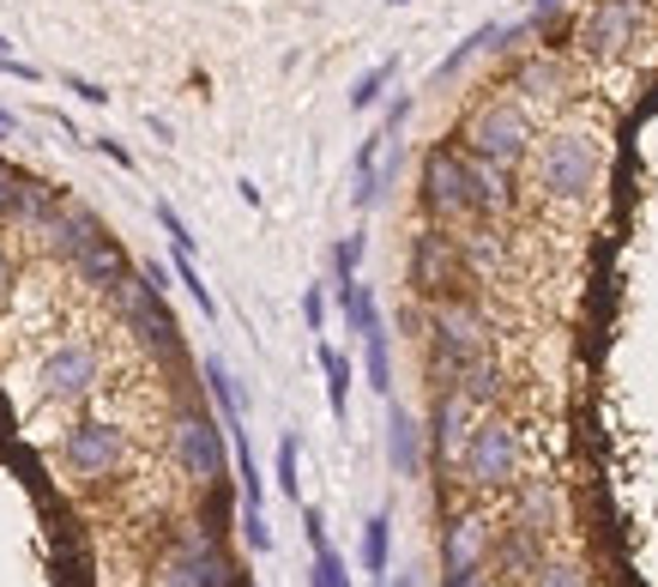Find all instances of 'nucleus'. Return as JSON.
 <instances>
[{
  "mask_svg": "<svg viewBox=\"0 0 658 587\" xmlns=\"http://www.w3.org/2000/svg\"><path fill=\"white\" fill-rule=\"evenodd\" d=\"M459 146H466L471 158L496 164V170H520L526 151H532V116H526V104H513V97H489V104H477L466 116Z\"/></svg>",
  "mask_w": 658,
  "mask_h": 587,
  "instance_id": "obj_1",
  "label": "nucleus"
},
{
  "mask_svg": "<svg viewBox=\"0 0 658 587\" xmlns=\"http://www.w3.org/2000/svg\"><path fill=\"white\" fill-rule=\"evenodd\" d=\"M598 176H604V146L580 127H562L538 146V188L550 200H592Z\"/></svg>",
  "mask_w": 658,
  "mask_h": 587,
  "instance_id": "obj_2",
  "label": "nucleus"
},
{
  "mask_svg": "<svg viewBox=\"0 0 658 587\" xmlns=\"http://www.w3.org/2000/svg\"><path fill=\"white\" fill-rule=\"evenodd\" d=\"M423 212L435 224L477 219V188H471V151L466 146H435L423 158Z\"/></svg>",
  "mask_w": 658,
  "mask_h": 587,
  "instance_id": "obj_3",
  "label": "nucleus"
},
{
  "mask_svg": "<svg viewBox=\"0 0 658 587\" xmlns=\"http://www.w3.org/2000/svg\"><path fill=\"white\" fill-rule=\"evenodd\" d=\"M459 472H466L471 491H508V484H520L513 479V472H520V437H513V424H501V418H477Z\"/></svg>",
  "mask_w": 658,
  "mask_h": 587,
  "instance_id": "obj_4",
  "label": "nucleus"
},
{
  "mask_svg": "<svg viewBox=\"0 0 658 587\" xmlns=\"http://www.w3.org/2000/svg\"><path fill=\"white\" fill-rule=\"evenodd\" d=\"M640 24H647V7L640 0H592L586 19L574 24V43L586 55L611 61V55H628L640 43Z\"/></svg>",
  "mask_w": 658,
  "mask_h": 587,
  "instance_id": "obj_5",
  "label": "nucleus"
},
{
  "mask_svg": "<svg viewBox=\"0 0 658 587\" xmlns=\"http://www.w3.org/2000/svg\"><path fill=\"white\" fill-rule=\"evenodd\" d=\"M224 437L230 430H217L205 412H176V430H170V449H176V461H182V472L193 484H217L224 479V467H230V454H224Z\"/></svg>",
  "mask_w": 658,
  "mask_h": 587,
  "instance_id": "obj_6",
  "label": "nucleus"
},
{
  "mask_svg": "<svg viewBox=\"0 0 658 587\" xmlns=\"http://www.w3.org/2000/svg\"><path fill=\"white\" fill-rule=\"evenodd\" d=\"M61 461H67L73 479H109L127 461V437L115 424H103V418H85V424H73L61 437Z\"/></svg>",
  "mask_w": 658,
  "mask_h": 587,
  "instance_id": "obj_7",
  "label": "nucleus"
},
{
  "mask_svg": "<svg viewBox=\"0 0 658 587\" xmlns=\"http://www.w3.org/2000/svg\"><path fill=\"white\" fill-rule=\"evenodd\" d=\"M459 273H466V261H459V237H447L442 224H429V231L411 237V285H417V297L442 303Z\"/></svg>",
  "mask_w": 658,
  "mask_h": 587,
  "instance_id": "obj_8",
  "label": "nucleus"
},
{
  "mask_svg": "<svg viewBox=\"0 0 658 587\" xmlns=\"http://www.w3.org/2000/svg\"><path fill=\"white\" fill-rule=\"evenodd\" d=\"M471 412H477V406H471L459 388H442V394H435L429 449H435V461H442V467H459V461H466V442H471V430H477Z\"/></svg>",
  "mask_w": 658,
  "mask_h": 587,
  "instance_id": "obj_9",
  "label": "nucleus"
},
{
  "mask_svg": "<svg viewBox=\"0 0 658 587\" xmlns=\"http://www.w3.org/2000/svg\"><path fill=\"white\" fill-rule=\"evenodd\" d=\"M97 376H103V357H97V346H85V339L61 346V352L43 364V388L55 394V400H79V394H92Z\"/></svg>",
  "mask_w": 658,
  "mask_h": 587,
  "instance_id": "obj_10",
  "label": "nucleus"
},
{
  "mask_svg": "<svg viewBox=\"0 0 658 587\" xmlns=\"http://www.w3.org/2000/svg\"><path fill=\"white\" fill-rule=\"evenodd\" d=\"M489 545H496V533H489V521L471 515V509L442 521V569H484Z\"/></svg>",
  "mask_w": 658,
  "mask_h": 587,
  "instance_id": "obj_11",
  "label": "nucleus"
},
{
  "mask_svg": "<svg viewBox=\"0 0 658 587\" xmlns=\"http://www.w3.org/2000/svg\"><path fill=\"white\" fill-rule=\"evenodd\" d=\"M36 237H43L49 249L61 254V261H79V254H85V249H92V242L103 237V224H97V219H92V212H85V207H73V200H61V207H55V212H49V219H43V231H36Z\"/></svg>",
  "mask_w": 658,
  "mask_h": 587,
  "instance_id": "obj_12",
  "label": "nucleus"
},
{
  "mask_svg": "<svg viewBox=\"0 0 658 587\" xmlns=\"http://www.w3.org/2000/svg\"><path fill=\"white\" fill-rule=\"evenodd\" d=\"M73 273H79V279H85V285H103V291H109V285H121V279H127V273H134V266H127L121 242H115L109 231H103V237L92 242V249H85V254H79V261H73Z\"/></svg>",
  "mask_w": 658,
  "mask_h": 587,
  "instance_id": "obj_13",
  "label": "nucleus"
},
{
  "mask_svg": "<svg viewBox=\"0 0 658 587\" xmlns=\"http://www.w3.org/2000/svg\"><path fill=\"white\" fill-rule=\"evenodd\" d=\"M513 92H520L526 104H556L562 97V61L556 55H526L520 67H513Z\"/></svg>",
  "mask_w": 658,
  "mask_h": 587,
  "instance_id": "obj_14",
  "label": "nucleus"
},
{
  "mask_svg": "<svg viewBox=\"0 0 658 587\" xmlns=\"http://www.w3.org/2000/svg\"><path fill=\"white\" fill-rule=\"evenodd\" d=\"M205 388H212L217 418H224V430H230V449H248V430H242V400H236V381H230L224 357H205Z\"/></svg>",
  "mask_w": 658,
  "mask_h": 587,
  "instance_id": "obj_15",
  "label": "nucleus"
},
{
  "mask_svg": "<svg viewBox=\"0 0 658 587\" xmlns=\"http://www.w3.org/2000/svg\"><path fill=\"white\" fill-rule=\"evenodd\" d=\"M550 515H556V484L550 479H520L513 484V521L532 533H550Z\"/></svg>",
  "mask_w": 658,
  "mask_h": 587,
  "instance_id": "obj_16",
  "label": "nucleus"
},
{
  "mask_svg": "<svg viewBox=\"0 0 658 587\" xmlns=\"http://www.w3.org/2000/svg\"><path fill=\"white\" fill-rule=\"evenodd\" d=\"M303 527H308V545H315V587H351V569H344V557H339V552H332L320 509H308Z\"/></svg>",
  "mask_w": 658,
  "mask_h": 587,
  "instance_id": "obj_17",
  "label": "nucleus"
},
{
  "mask_svg": "<svg viewBox=\"0 0 658 587\" xmlns=\"http://www.w3.org/2000/svg\"><path fill=\"white\" fill-rule=\"evenodd\" d=\"M55 188L36 182V176H19V195H12V219L7 224H24V231H43V219L55 212Z\"/></svg>",
  "mask_w": 658,
  "mask_h": 587,
  "instance_id": "obj_18",
  "label": "nucleus"
},
{
  "mask_svg": "<svg viewBox=\"0 0 658 587\" xmlns=\"http://www.w3.org/2000/svg\"><path fill=\"white\" fill-rule=\"evenodd\" d=\"M386 454H393V467H399V472H417V467H423L417 424L405 418V406H393V412H386Z\"/></svg>",
  "mask_w": 658,
  "mask_h": 587,
  "instance_id": "obj_19",
  "label": "nucleus"
},
{
  "mask_svg": "<svg viewBox=\"0 0 658 587\" xmlns=\"http://www.w3.org/2000/svg\"><path fill=\"white\" fill-rule=\"evenodd\" d=\"M363 357H369V388L381 400H393V346H386V322H375L363 334Z\"/></svg>",
  "mask_w": 658,
  "mask_h": 587,
  "instance_id": "obj_20",
  "label": "nucleus"
},
{
  "mask_svg": "<svg viewBox=\"0 0 658 587\" xmlns=\"http://www.w3.org/2000/svg\"><path fill=\"white\" fill-rule=\"evenodd\" d=\"M320 369H327V400H332V418H344L351 406V357L339 346H320Z\"/></svg>",
  "mask_w": 658,
  "mask_h": 587,
  "instance_id": "obj_21",
  "label": "nucleus"
},
{
  "mask_svg": "<svg viewBox=\"0 0 658 587\" xmlns=\"http://www.w3.org/2000/svg\"><path fill=\"white\" fill-rule=\"evenodd\" d=\"M459 261H466V273H489V266L501 261V242L489 231H466L459 237Z\"/></svg>",
  "mask_w": 658,
  "mask_h": 587,
  "instance_id": "obj_22",
  "label": "nucleus"
},
{
  "mask_svg": "<svg viewBox=\"0 0 658 587\" xmlns=\"http://www.w3.org/2000/svg\"><path fill=\"white\" fill-rule=\"evenodd\" d=\"M386 539H393V515H375L363 527V569L369 576H386Z\"/></svg>",
  "mask_w": 658,
  "mask_h": 587,
  "instance_id": "obj_23",
  "label": "nucleus"
},
{
  "mask_svg": "<svg viewBox=\"0 0 658 587\" xmlns=\"http://www.w3.org/2000/svg\"><path fill=\"white\" fill-rule=\"evenodd\" d=\"M176 279L188 285V297L200 303V315H205V322H217V303H212V291H205V279H200V266H193V254H182V249H176Z\"/></svg>",
  "mask_w": 658,
  "mask_h": 587,
  "instance_id": "obj_24",
  "label": "nucleus"
},
{
  "mask_svg": "<svg viewBox=\"0 0 658 587\" xmlns=\"http://www.w3.org/2000/svg\"><path fill=\"white\" fill-rule=\"evenodd\" d=\"M399 73V61H375V67L357 80V92H351V109H375V97L386 92V80Z\"/></svg>",
  "mask_w": 658,
  "mask_h": 587,
  "instance_id": "obj_25",
  "label": "nucleus"
},
{
  "mask_svg": "<svg viewBox=\"0 0 658 587\" xmlns=\"http://www.w3.org/2000/svg\"><path fill=\"white\" fill-rule=\"evenodd\" d=\"M357 261H363V237H344L339 249H332V279H339V291L357 285Z\"/></svg>",
  "mask_w": 658,
  "mask_h": 587,
  "instance_id": "obj_26",
  "label": "nucleus"
},
{
  "mask_svg": "<svg viewBox=\"0 0 658 587\" xmlns=\"http://www.w3.org/2000/svg\"><path fill=\"white\" fill-rule=\"evenodd\" d=\"M158 224H163V237H170V249H182V254H193V237H188L182 212H176V207H170V200H158Z\"/></svg>",
  "mask_w": 658,
  "mask_h": 587,
  "instance_id": "obj_27",
  "label": "nucleus"
},
{
  "mask_svg": "<svg viewBox=\"0 0 658 587\" xmlns=\"http://www.w3.org/2000/svg\"><path fill=\"white\" fill-rule=\"evenodd\" d=\"M278 491H284V496L303 491V479H296V437L278 442Z\"/></svg>",
  "mask_w": 658,
  "mask_h": 587,
  "instance_id": "obj_28",
  "label": "nucleus"
},
{
  "mask_svg": "<svg viewBox=\"0 0 658 587\" xmlns=\"http://www.w3.org/2000/svg\"><path fill=\"white\" fill-rule=\"evenodd\" d=\"M532 587H586V576H580V569H567V564H538Z\"/></svg>",
  "mask_w": 658,
  "mask_h": 587,
  "instance_id": "obj_29",
  "label": "nucleus"
},
{
  "mask_svg": "<svg viewBox=\"0 0 658 587\" xmlns=\"http://www.w3.org/2000/svg\"><path fill=\"white\" fill-rule=\"evenodd\" d=\"M303 322H308V334H320V327H327V291H320V285L303 291Z\"/></svg>",
  "mask_w": 658,
  "mask_h": 587,
  "instance_id": "obj_30",
  "label": "nucleus"
},
{
  "mask_svg": "<svg viewBox=\"0 0 658 587\" xmlns=\"http://www.w3.org/2000/svg\"><path fill=\"white\" fill-rule=\"evenodd\" d=\"M442 587H496V581H489V564H484V569H447Z\"/></svg>",
  "mask_w": 658,
  "mask_h": 587,
  "instance_id": "obj_31",
  "label": "nucleus"
},
{
  "mask_svg": "<svg viewBox=\"0 0 658 587\" xmlns=\"http://www.w3.org/2000/svg\"><path fill=\"white\" fill-rule=\"evenodd\" d=\"M67 92H79V104H109V92L92 85V80H67Z\"/></svg>",
  "mask_w": 658,
  "mask_h": 587,
  "instance_id": "obj_32",
  "label": "nucleus"
},
{
  "mask_svg": "<svg viewBox=\"0 0 658 587\" xmlns=\"http://www.w3.org/2000/svg\"><path fill=\"white\" fill-rule=\"evenodd\" d=\"M7 279H12V261H7V242H0V297H7Z\"/></svg>",
  "mask_w": 658,
  "mask_h": 587,
  "instance_id": "obj_33",
  "label": "nucleus"
},
{
  "mask_svg": "<svg viewBox=\"0 0 658 587\" xmlns=\"http://www.w3.org/2000/svg\"><path fill=\"white\" fill-rule=\"evenodd\" d=\"M0 127H7V134H19V116H12V109H0Z\"/></svg>",
  "mask_w": 658,
  "mask_h": 587,
  "instance_id": "obj_34",
  "label": "nucleus"
},
{
  "mask_svg": "<svg viewBox=\"0 0 658 587\" xmlns=\"http://www.w3.org/2000/svg\"><path fill=\"white\" fill-rule=\"evenodd\" d=\"M393 7H405V0H393Z\"/></svg>",
  "mask_w": 658,
  "mask_h": 587,
  "instance_id": "obj_35",
  "label": "nucleus"
},
{
  "mask_svg": "<svg viewBox=\"0 0 658 587\" xmlns=\"http://www.w3.org/2000/svg\"><path fill=\"white\" fill-rule=\"evenodd\" d=\"M0 139H7V127H0Z\"/></svg>",
  "mask_w": 658,
  "mask_h": 587,
  "instance_id": "obj_36",
  "label": "nucleus"
},
{
  "mask_svg": "<svg viewBox=\"0 0 658 587\" xmlns=\"http://www.w3.org/2000/svg\"><path fill=\"white\" fill-rule=\"evenodd\" d=\"M399 587H411V581H399Z\"/></svg>",
  "mask_w": 658,
  "mask_h": 587,
  "instance_id": "obj_37",
  "label": "nucleus"
}]
</instances>
